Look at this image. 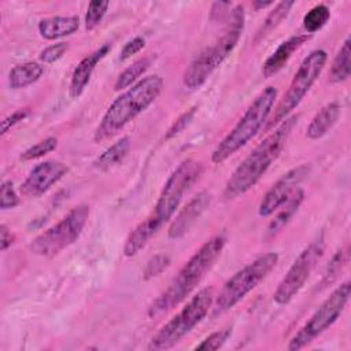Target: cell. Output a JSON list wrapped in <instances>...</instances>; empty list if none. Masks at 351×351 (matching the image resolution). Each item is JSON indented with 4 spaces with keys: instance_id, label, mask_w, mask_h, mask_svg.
<instances>
[{
    "instance_id": "1",
    "label": "cell",
    "mask_w": 351,
    "mask_h": 351,
    "mask_svg": "<svg viewBox=\"0 0 351 351\" xmlns=\"http://www.w3.org/2000/svg\"><path fill=\"white\" fill-rule=\"evenodd\" d=\"M225 244L226 237L223 234H217L207 240L184 263L169 287L149 304L148 317H159L185 300L215 265Z\"/></svg>"
},
{
    "instance_id": "2",
    "label": "cell",
    "mask_w": 351,
    "mask_h": 351,
    "mask_svg": "<svg viewBox=\"0 0 351 351\" xmlns=\"http://www.w3.org/2000/svg\"><path fill=\"white\" fill-rule=\"evenodd\" d=\"M296 123V115L288 117L250 152L226 181L223 188L226 199H236L256 185L270 165L280 156Z\"/></svg>"
},
{
    "instance_id": "3",
    "label": "cell",
    "mask_w": 351,
    "mask_h": 351,
    "mask_svg": "<svg viewBox=\"0 0 351 351\" xmlns=\"http://www.w3.org/2000/svg\"><path fill=\"white\" fill-rule=\"evenodd\" d=\"M162 89L163 80L158 74L144 77L128 88L110 104L104 112L99 126L95 130L93 140L96 143H101L118 134L129 122H132L156 100Z\"/></svg>"
},
{
    "instance_id": "4",
    "label": "cell",
    "mask_w": 351,
    "mask_h": 351,
    "mask_svg": "<svg viewBox=\"0 0 351 351\" xmlns=\"http://www.w3.org/2000/svg\"><path fill=\"white\" fill-rule=\"evenodd\" d=\"M244 7L234 5L229 15L225 30L211 45L206 47L188 66L184 73V85L189 89L200 88L213 71L222 64L237 45L244 29Z\"/></svg>"
},
{
    "instance_id": "5",
    "label": "cell",
    "mask_w": 351,
    "mask_h": 351,
    "mask_svg": "<svg viewBox=\"0 0 351 351\" xmlns=\"http://www.w3.org/2000/svg\"><path fill=\"white\" fill-rule=\"evenodd\" d=\"M277 99L274 86L265 88L248 106L234 128L218 143L211 154V162L219 165L241 149L267 122Z\"/></svg>"
},
{
    "instance_id": "6",
    "label": "cell",
    "mask_w": 351,
    "mask_h": 351,
    "mask_svg": "<svg viewBox=\"0 0 351 351\" xmlns=\"http://www.w3.org/2000/svg\"><path fill=\"white\" fill-rule=\"evenodd\" d=\"M214 289H200L171 319H169L149 340L148 350H169L178 344L213 308Z\"/></svg>"
},
{
    "instance_id": "7",
    "label": "cell",
    "mask_w": 351,
    "mask_h": 351,
    "mask_svg": "<svg viewBox=\"0 0 351 351\" xmlns=\"http://www.w3.org/2000/svg\"><path fill=\"white\" fill-rule=\"evenodd\" d=\"M278 254L267 252L258 256L254 262L248 263L236 271L222 287L213 303V315H221L232 310L247 293H250L266 276L276 267Z\"/></svg>"
},
{
    "instance_id": "8",
    "label": "cell",
    "mask_w": 351,
    "mask_h": 351,
    "mask_svg": "<svg viewBox=\"0 0 351 351\" xmlns=\"http://www.w3.org/2000/svg\"><path fill=\"white\" fill-rule=\"evenodd\" d=\"M326 60H328V53L324 49H314L303 59L287 92L284 93L282 99L278 101L277 107L274 108V112L270 121H267L266 130L285 121L291 115V112L300 104V101L304 99L310 88L314 85V82L322 73Z\"/></svg>"
},
{
    "instance_id": "9",
    "label": "cell",
    "mask_w": 351,
    "mask_h": 351,
    "mask_svg": "<svg viewBox=\"0 0 351 351\" xmlns=\"http://www.w3.org/2000/svg\"><path fill=\"white\" fill-rule=\"evenodd\" d=\"M89 217V206L78 204L59 222L36 236L29 244L34 255L51 258L78 240Z\"/></svg>"
},
{
    "instance_id": "10",
    "label": "cell",
    "mask_w": 351,
    "mask_h": 351,
    "mask_svg": "<svg viewBox=\"0 0 351 351\" xmlns=\"http://www.w3.org/2000/svg\"><path fill=\"white\" fill-rule=\"evenodd\" d=\"M351 295V284L346 281L340 284L313 313L306 324L291 337L287 348L296 351L307 347L315 337L329 329L343 313Z\"/></svg>"
},
{
    "instance_id": "11",
    "label": "cell",
    "mask_w": 351,
    "mask_h": 351,
    "mask_svg": "<svg viewBox=\"0 0 351 351\" xmlns=\"http://www.w3.org/2000/svg\"><path fill=\"white\" fill-rule=\"evenodd\" d=\"M202 163L193 159H186L181 162L177 169L169 176L165 182L159 197L155 203V207L149 217L152 221L162 228L166 222H169L176 214L180 203L182 200L184 193L189 189V186L200 177L202 174Z\"/></svg>"
},
{
    "instance_id": "12",
    "label": "cell",
    "mask_w": 351,
    "mask_h": 351,
    "mask_svg": "<svg viewBox=\"0 0 351 351\" xmlns=\"http://www.w3.org/2000/svg\"><path fill=\"white\" fill-rule=\"evenodd\" d=\"M324 251L325 243L324 236L321 234L296 256L292 266L288 269L287 274L282 277L273 293V300L277 304H288L300 292L310 274L315 269L317 263L321 261Z\"/></svg>"
},
{
    "instance_id": "13",
    "label": "cell",
    "mask_w": 351,
    "mask_h": 351,
    "mask_svg": "<svg viewBox=\"0 0 351 351\" xmlns=\"http://www.w3.org/2000/svg\"><path fill=\"white\" fill-rule=\"evenodd\" d=\"M308 171L310 167L307 165H300L291 169L281 178H278L277 182H274L273 186L262 197L258 207V214L261 217H269L274 214L292 196Z\"/></svg>"
},
{
    "instance_id": "14",
    "label": "cell",
    "mask_w": 351,
    "mask_h": 351,
    "mask_svg": "<svg viewBox=\"0 0 351 351\" xmlns=\"http://www.w3.org/2000/svg\"><path fill=\"white\" fill-rule=\"evenodd\" d=\"M69 171L67 166L56 160H45L36 165L21 185L22 195L38 197L58 184Z\"/></svg>"
},
{
    "instance_id": "15",
    "label": "cell",
    "mask_w": 351,
    "mask_h": 351,
    "mask_svg": "<svg viewBox=\"0 0 351 351\" xmlns=\"http://www.w3.org/2000/svg\"><path fill=\"white\" fill-rule=\"evenodd\" d=\"M210 202H211V195L206 191L199 192L195 197H192L171 221L167 230L169 239L171 240L181 239L200 218V215L206 211V208L210 206Z\"/></svg>"
},
{
    "instance_id": "16",
    "label": "cell",
    "mask_w": 351,
    "mask_h": 351,
    "mask_svg": "<svg viewBox=\"0 0 351 351\" xmlns=\"http://www.w3.org/2000/svg\"><path fill=\"white\" fill-rule=\"evenodd\" d=\"M110 49H111L110 44H103L101 47L95 49L92 53L81 59V62L75 66V69L73 70L70 86H69V95L71 99H77L84 93L96 66L110 52Z\"/></svg>"
},
{
    "instance_id": "17",
    "label": "cell",
    "mask_w": 351,
    "mask_h": 351,
    "mask_svg": "<svg viewBox=\"0 0 351 351\" xmlns=\"http://www.w3.org/2000/svg\"><path fill=\"white\" fill-rule=\"evenodd\" d=\"M310 38L308 34H296L289 37L288 40L282 41L277 49L266 59L262 67V73L266 78L273 77L277 74L284 66L288 63V60L292 58V55Z\"/></svg>"
},
{
    "instance_id": "18",
    "label": "cell",
    "mask_w": 351,
    "mask_h": 351,
    "mask_svg": "<svg viewBox=\"0 0 351 351\" xmlns=\"http://www.w3.org/2000/svg\"><path fill=\"white\" fill-rule=\"evenodd\" d=\"M341 115V106L337 101H330L325 104L310 121L306 129V137L310 140H318L328 134L333 126L337 123Z\"/></svg>"
},
{
    "instance_id": "19",
    "label": "cell",
    "mask_w": 351,
    "mask_h": 351,
    "mask_svg": "<svg viewBox=\"0 0 351 351\" xmlns=\"http://www.w3.org/2000/svg\"><path fill=\"white\" fill-rule=\"evenodd\" d=\"M38 33L45 40H58L75 33L80 29V18L71 16H49L38 22Z\"/></svg>"
},
{
    "instance_id": "20",
    "label": "cell",
    "mask_w": 351,
    "mask_h": 351,
    "mask_svg": "<svg viewBox=\"0 0 351 351\" xmlns=\"http://www.w3.org/2000/svg\"><path fill=\"white\" fill-rule=\"evenodd\" d=\"M160 228L152 221V218L148 215L145 219H143L126 237L123 244V255L128 258H132L137 255L147 244L148 241L156 234V232Z\"/></svg>"
},
{
    "instance_id": "21",
    "label": "cell",
    "mask_w": 351,
    "mask_h": 351,
    "mask_svg": "<svg viewBox=\"0 0 351 351\" xmlns=\"http://www.w3.org/2000/svg\"><path fill=\"white\" fill-rule=\"evenodd\" d=\"M44 73V67L37 62H25L14 66L8 74V84L11 89L26 88L36 81Z\"/></svg>"
},
{
    "instance_id": "22",
    "label": "cell",
    "mask_w": 351,
    "mask_h": 351,
    "mask_svg": "<svg viewBox=\"0 0 351 351\" xmlns=\"http://www.w3.org/2000/svg\"><path fill=\"white\" fill-rule=\"evenodd\" d=\"M129 151H130L129 137H121L118 141H115L112 145H110L107 149H104L93 160V167L100 171H106V170L122 163L123 159L128 156Z\"/></svg>"
},
{
    "instance_id": "23",
    "label": "cell",
    "mask_w": 351,
    "mask_h": 351,
    "mask_svg": "<svg viewBox=\"0 0 351 351\" xmlns=\"http://www.w3.org/2000/svg\"><path fill=\"white\" fill-rule=\"evenodd\" d=\"M303 199H304V192L298 188L292 193V196L280 207L282 210L274 217V219L267 226V234L270 237L276 236L291 221V218L295 215V213L299 210L300 204L303 203Z\"/></svg>"
},
{
    "instance_id": "24",
    "label": "cell",
    "mask_w": 351,
    "mask_h": 351,
    "mask_svg": "<svg viewBox=\"0 0 351 351\" xmlns=\"http://www.w3.org/2000/svg\"><path fill=\"white\" fill-rule=\"evenodd\" d=\"M351 73V40L347 37L335 56L330 70H329V81L333 84H339L346 81Z\"/></svg>"
},
{
    "instance_id": "25",
    "label": "cell",
    "mask_w": 351,
    "mask_h": 351,
    "mask_svg": "<svg viewBox=\"0 0 351 351\" xmlns=\"http://www.w3.org/2000/svg\"><path fill=\"white\" fill-rule=\"evenodd\" d=\"M152 63V56H143L137 60H134L130 66H128L117 78L114 84L115 90H122L128 89L132 85L136 84V81L149 69Z\"/></svg>"
},
{
    "instance_id": "26",
    "label": "cell",
    "mask_w": 351,
    "mask_h": 351,
    "mask_svg": "<svg viewBox=\"0 0 351 351\" xmlns=\"http://www.w3.org/2000/svg\"><path fill=\"white\" fill-rule=\"evenodd\" d=\"M295 5V1H278L274 8L269 12V15L266 16V19L263 21L261 29L258 30V34L255 37V40H261L262 37H265L266 34H269L273 29H276L289 14L291 8Z\"/></svg>"
},
{
    "instance_id": "27",
    "label": "cell",
    "mask_w": 351,
    "mask_h": 351,
    "mask_svg": "<svg viewBox=\"0 0 351 351\" xmlns=\"http://www.w3.org/2000/svg\"><path fill=\"white\" fill-rule=\"evenodd\" d=\"M330 18V10L325 4H317L303 16V27L307 33H315L322 29Z\"/></svg>"
},
{
    "instance_id": "28",
    "label": "cell",
    "mask_w": 351,
    "mask_h": 351,
    "mask_svg": "<svg viewBox=\"0 0 351 351\" xmlns=\"http://www.w3.org/2000/svg\"><path fill=\"white\" fill-rule=\"evenodd\" d=\"M348 259H350V247H348V244H346L344 247H341L340 250L336 251V254L332 256L330 262L328 263L325 273H324L322 284L328 285L333 280H336V277L340 274V271L348 263Z\"/></svg>"
},
{
    "instance_id": "29",
    "label": "cell",
    "mask_w": 351,
    "mask_h": 351,
    "mask_svg": "<svg viewBox=\"0 0 351 351\" xmlns=\"http://www.w3.org/2000/svg\"><path fill=\"white\" fill-rule=\"evenodd\" d=\"M58 145V138L56 137H47L38 143H36L34 145L29 147L27 149H25L21 154V159L22 160H33L37 158H41L49 152H52Z\"/></svg>"
},
{
    "instance_id": "30",
    "label": "cell",
    "mask_w": 351,
    "mask_h": 351,
    "mask_svg": "<svg viewBox=\"0 0 351 351\" xmlns=\"http://www.w3.org/2000/svg\"><path fill=\"white\" fill-rule=\"evenodd\" d=\"M110 3L108 1H90L88 4V10H86V15H85V27L88 32L93 30L104 18L107 8H108Z\"/></svg>"
},
{
    "instance_id": "31",
    "label": "cell",
    "mask_w": 351,
    "mask_h": 351,
    "mask_svg": "<svg viewBox=\"0 0 351 351\" xmlns=\"http://www.w3.org/2000/svg\"><path fill=\"white\" fill-rule=\"evenodd\" d=\"M232 335V328L228 326V328H223V329H219L217 332H213L211 335H208L206 339H203L196 347L195 350H206V351H217L219 350L225 343L226 340L230 337Z\"/></svg>"
},
{
    "instance_id": "32",
    "label": "cell",
    "mask_w": 351,
    "mask_h": 351,
    "mask_svg": "<svg viewBox=\"0 0 351 351\" xmlns=\"http://www.w3.org/2000/svg\"><path fill=\"white\" fill-rule=\"evenodd\" d=\"M170 265V258L165 254H158L154 255L145 265L143 270V278L144 280H151L156 276H159L163 270H166Z\"/></svg>"
},
{
    "instance_id": "33",
    "label": "cell",
    "mask_w": 351,
    "mask_h": 351,
    "mask_svg": "<svg viewBox=\"0 0 351 351\" xmlns=\"http://www.w3.org/2000/svg\"><path fill=\"white\" fill-rule=\"evenodd\" d=\"M196 110H197V107L193 106V107H191L189 110H186L185 112H182V114L177 118V121L167 129V132H166V134H165V140L167 141V140L176 137L177 134H180V133L189 125V122L193 119V117H195V114H196Z\"/></svg>"
},
{
    "instance_id": "34",
    "label": "cell",
    "mask_w": 351,
    "mask_h": 351,
    "mask_svg": "<svg viewBox=\"0 0 351 351\" xmlns=\"http://www.w3.org/2000/svg\"><path fill=\"white\" fill-rule=\"evenodd\" d=\"M19 196L14 189L12 181H3L1 189H0V208L8 210L14 208L19 204Z\"/></svg>"
},
{
    "instance_id": "35",
    "label": "cell",
    "mask_w": 351,
    "mask_h": 351,
    "mask_svg": "<svg viewBox=\"0 0 351 351\" xmlns=\"http://www.w3.org/2000/svg\"><path fill=\"white\" fill-rule=\"evenodd\" d=\"M67 51V44L66 43H58V44H52L49 47H47L45 49H43L40 52V60L43 63H53L56 60H59L64 52Z\"/></svg>"
},
{
    "instance_id": "36",
    "label": "cell",
    "mask_w": 351,
    "mask_h": 351,
    "mask_svg": "<svg viewBox=\"0 0 351 351\" xmlns=\"http://www.w3.org/2000/svg\"><path fill=\"white\" fill-rule=\"evenodd\" d=\"M144 47H145V40H144L143 37H140V36H137V37L129 40V41L123 45V48L121 49L119 60H121V62H125V60L130 59L133 55L138 53Z\"/></svg>"
},
{
    "instance_id": "37",
    "label": "cell",
    "mask_w": 351,
    "mask_h": 351,
    "mask_svg": "<svg viewBox=\"0 0 351 351\" xmlns=\"http://www.w3.org/2000/svg\"><path fill=\"white\" fill-rule=\"evenodd\" d=\"M30 114V108L25 107V108H18L15 110L12 114H10L8 117H5L1 122V134H5L12 126H15L16 123H19L21 121L26 119Z\"/></svg>"
},
{
    "instance_id": "38",
    "label": "cell",
    "mask_w": 351,
    "mask_h": 351,
    "mask_svg": "<svg viewBox=\"0 0 351 351\" xmlns=\"http://www.w3.org/2000/svg\"><path fill=\"white\" fill-rule=\"evenodd\" d=\"M15 241V234L3 223L0 225V247L1 251H5L8 247H11Z\"/></svg>"
},
{
    "instance_id": "39",
    "label": "cell",
    "mask_w": 351,
    "mask_h": 351,
    "mask_svg": "<svg viewBox=\"0 0 351 351\" xmlns=\"http://www.w3.org/2000/svg\"><path fill=\"white\" fill-rule=\"evenodd\" d=\"M271 4H273V1H261V0H255V1L252 3V5H254L255 10H262V8H266V7L271 5Z\"/></svg>"
}]
</instances>
